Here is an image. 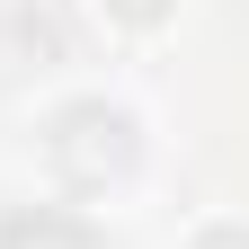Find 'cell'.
Here are the masks:
<instances>
[{
	"label": "cell",
	"mask_w": 249,
	"mask_h": 249,
	"mask_svg": "<svg viewBox=\"0 0 249 249\" xmlns=\"http://www.w3.org/2000/svg\"><path fill=\"white\" fill-rule=\"evenodd\" d=\"M53 160L71 169L80 187H98V178H116L124 160H134V124L107 116V107H71V116L53 124Z\"/></svg>",
	"instance_id": "obj_1"
},
{
	"label": "cell",
	"mask_w": 249,
	"mask_h": 249,
	"mask_svg": "<svg viewBox=\"0 0 249 249\" xmlns=\"http://www.w3.org/2000/svg\"><path fill=\"white\" fill-rule=\"evenodd\" d=\"M0 249H98V231L80 213H62V205H27V213L0 223Z\"/></svg>",
	"instance_id": "obj_2"
},
{
	"label": "cell",
	"mask_w": 249,
	"mask_h": 249,
	"mask_svg": "<svg viewBox=\"0 0 249 249\" xmlns=\"http://www.w3.org/2000/svg\"><path fill=\"white\" fill-rule=\"evenodd\" d=\"M116 9H124V18H160L169 0H116Z\"/></svg>",
	"instance_id": "obj_3"
},
{
	"label": "cell",
	"mask_w": 249,
	"mask_h": 249,
	"mask_svg": "<svg viewBox=\"0 0 249 249\" xmlns=\"http://www.w3.org/2000/svg\"><path fill=\"white\" fill-rule=\"evenodd\" d=\"M205 249H231V231H213V240H205Z\"/></svg>",
	"instance_id": "obj_4"
}]
</instances>
